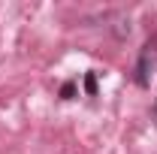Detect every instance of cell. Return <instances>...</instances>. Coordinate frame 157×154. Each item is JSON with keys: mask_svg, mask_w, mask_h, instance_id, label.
<instances>
[]
</instances>
